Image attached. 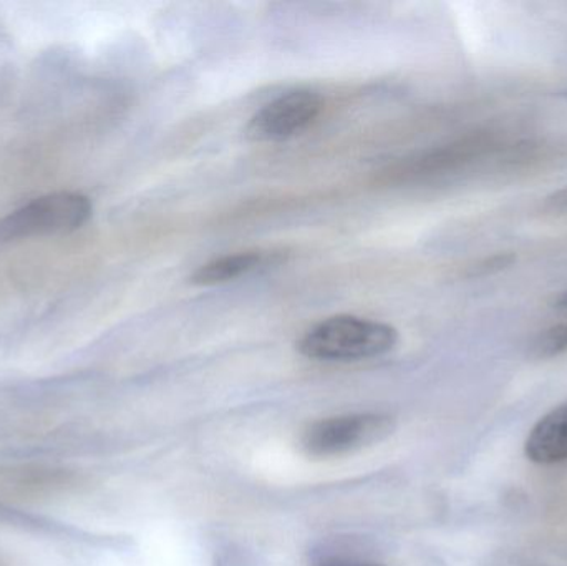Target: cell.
<instances>
[{
	"instance_id": "3",
	"label": "cell",
	"mask_w": 567,
	"mask_h": 566,
	"mask_svg": "<svg viewBox=\"0 0 567 566\" xmlns=\"http://www.w3.org/2000/svg\"><path fill=\"white\" fill-rule=\"evenodd\" d=\"M393 419L383 414H347L312 422L300 438L310 457H339L385 441L393 434Z\"/></svg>"
},
{
	"instance_id": "9",
	"label": "cell",
	"mask_w": 567,
	"mask_h": 566,
	"mask_svg": "<svg viewBox=\"0 0 567 566\" xmlns=\"http://www.w3.org/2000/svg\"><path fill=\"white\" fill-rule=\"evenodd\" d=\"M555 308L559 309V311L567 312V291L558 296V299L555 301Z\"/></svg>"
},
{
	"instance_id": "2",
	"label": "cell",
	"mask_w": 567,
	"mask_h": 566,
	"mask_svg": "<svg viewBox=\"0 0 567 566\" xmlns=\"http://www.w3.org/2000/svg\"><path fill=\"white\" fill-rule=\"evenodd\" d=\"M90 216L92 203L79 193L40 196L0 219V241L66 235L82 228Z\"/></svg>"
},
{
	"instance_id": "6",
	"label": "cell",
	"mask_w": 567,
	"mask_h": 566,
	"mask_svg": "<svg viewBox=\"0 0 567 566\" xmlns=\"http://www.w3.org/2000/svg\"><path fill=\"white\" fill-rule=\"evenodd\" d=\"M265 266H268V258L262 253H238L206 263L189 279L198 286L223 285L251 275Z\"/></svg>"
},
{
	"instance_id": "7",
	"label": "cell",
	"mask_w": 567,
	"mask_h": 566,
	"mask_svg": "<svg viewBox=\"0 0 567 566\" xmlns=\"http://www.w3.org/2000/svg\"><path fill=\"white\" fill-rule=\"evenodd\" d=\"M532 356L538 359L555 358L567 351V322L551 326L539 332L529 346Z\"/></svg>"
},
{
	"instance_id": "10",
	"label": "cell",
	"mask_w": 567,
	"mask_h": 566,
	"mask_svg": "<svg viewBox=\"0 0 567 566\" xmlns=\"http://www.w3.org/2000/svg\"><path fill=\"white\" fill-rule=\"evenodd\" d=\"M326 566H383V565H375V564H352V565H326Z\"/></svg>"
},
{
	"instance_id": "1",
	"label": "cell",
	"mask_w": 567,
	"mask_h": 566,
	"mask_svg": "<svg viewBox=\"0 0 567 566\" xmlns=\"http://www.w3.org/2000/svg\"><path fill=\"white\" fill-rule=\"evenodd\" d=\"M399 332L385 322L357 316H333L300 339V354L313 361L350 362L379 358L395 348Z\"/></svg>"
},
{
	"instance_id": "4",
	"label": "cell",
	"mask_w": 567,
	"mask_h": 566,
	"mask_svg": "<svg viewBox=\"0 0 567 566\" xmlns=\"http://www.w3.org/2000/svg\"><path fill=\"white\" fill-rule=\"evenodd\" d=\"M322 99L310 90H293L262 106L249 122L255 142H282L306 132L322 112Z\"/></svg>"
},
{
	"instance_id": "8",
	"label": "cell",
	"mask_w": 567,
	"mask_h": 566,
	"mask_svg": "<svg viewBox=\"0 0 567 566\" xmlns=\"http://www.w3.org/2000/svg\"><path fill=\"white\" fill-rule=\"evenodd\" d=\"M545 208L548 209V212L558 213V215H567V186L558 189V192L551 193V195L545 199Z\"/></svg>"
},
{
	"instance_id": "5",
	"label": "cell",
	"mask_w": 567,
	"mask_h": 566,
	"mask_svg": "<svg viewBox=\"0 0 567 566\" xmlns=\"http://www.w3.org/2000/svg\"><path fill=\"white\" fill-rule=\"evenodd\" d=\"M525 451L535 464L553 465L567 461V402L533 428Z\"/></svg>"
}]
</instances>
